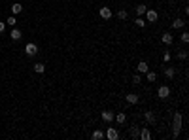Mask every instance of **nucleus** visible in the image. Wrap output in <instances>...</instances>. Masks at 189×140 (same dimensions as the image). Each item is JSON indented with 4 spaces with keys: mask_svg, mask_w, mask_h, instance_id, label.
Returning <instances> with one entry per match:
<instances>
[{
    "mask_svg": "<svg viewBox=\"0 0 189 140\" xmlns=\"http://www.w3.org/2000/svg\"><path fill=\"white\" fill-rule=\"evenodd\" d=\"M6 25H10V27H11V29H13V27H15V25H17V19H15V15H10L8 19H6Z\"/></svg>",
    "mask_w": 189,
    "mask_h": 140,
    "instance_id": "nucleus-21",
    "label": "nucleus"
},
{
    "mask_svg": "<svg viewBox=\"0 0 189 140\" xmlns=\"http://www.w3.org/2000/svg\"><path fill=\"white\" fill-rule=\"evenodd\" d=\"M104 136H106L108 140H117V138H119V132H117L115 127H108V131L104 132Z\"/></svg>",
    "mask_w": 189,
    "mask_h": 140,
    "instance_id": "nucleus-6",
    "label": "nucleus"
},
{
    "mask_svg": "<svg viewBox=\"0 0 189 140\" xmlns=\"http://www.w3.org/2000/svg\"><path fill=\"white\" fill-rule=\"evenodd\" d=\"M165 76H166L169 80H172L174 76H176V68H174V66H166V68H165Z\"/></svg>",
    "mask_w": 189,
    "mask_h": 140,
    "instance_id": "nucleus-13",
    "label": "nucleus"
},
{
    "mask_svg": "<svg viewBox=\"0 0 189 140\" xmlns=\"http://www.w3.org/2000/svg\"><path fill=\"white\" fill-rule=\"evenodd\" d=\"M114 112H110V110H106V112H102V121H106V123H112L114 121Z\"/></svg>",
    "mask_w": 189,
    "mask_h": 140,
    "instance_id": "nucleus-9",
    "label": "nucleus"
},
{
    "mask_svg": "<svg viewBox=\"0 0 189 140\" xmlns=\"http://www.w3.org/2000/svg\"><path fill=\"white\" fill-rule=\"evenodd\" d=\"M144 117H146V121H148L150 125H153V123H155V114H153V112H146V114H144Z\"/></svg>",
    "mask_w": 189,
    "mask_h": 140,
    "instance_id": "nucleus-17",
    "label": "nucleus"
},
{
    "mask_svg": "<svg viewBox=\"0 0 189 140\" xmlns=\"http://www.w3.org/2000/svg\"><path fill=\"white\" fill-rule=\"evenodd\" d=\"M21 11H23V6H21L19 2L11 4V15H17V13H21Z\"/></svg>",
    "mask_w": 189,
    "mask_h": 140,
    "instance_id": "nucleus-15",
    "label": "nucleus"
},
{
    "mask_svg": "<svg viewBox=\"0 0 189 140\" xmlns=\"http://www.w3.org/2000/svg\"><path fill=\"white\" fill-rule=\"evenodd\" d=\"M25 53H27V57H34V55L38 53V46L32 44V42H30V44H27L25 46Z\"/></svg>",
    "mask_w": 189,
    "mask_h": 140,
    "instance_id": "nucleus-4",
    "label": "nucleus"
},
{
    "mask_svg": "<svg viewBox=\"0 0 189 140\" xmlns=\"http://www.w3.org/2000/svg\"><path fill=\"white\" fill-rule=\"evenodd\" d=\"M136 70H138L140 74H146L150 70V66H148V62H146V61H140L138 65H136Z\"/></svg>",
    "mask_w": 189,
    "mask_h": 140,
    "instance_id": "nucleus-8",
    "label": "nucleus"
},
{
    "mask_svg": "<svg viewBox=\"0 0 189 140\" xmlns=\"http://www.w3.org/2000/svg\"><path fill=\"white\" fill-rule=\"evenodd\" d=\"M34 72L36 74H44L46 72V65L44 62H36V65H34Z\"/></svg>",
    "mask_w": 189,
    "mask_h": 140,
    "instance_id": "nucleus-16",
    "label": "nucleus"
},
{
    "mask_svg": "<svg viewBox=\"0 0 189 140\" xmlns=\"http://www.w3.org/2000/svg\"><path fill=\"white\" fill-rule=\"evenodd\" d=\"M169 95H170V87H169V85H161V87L157 89V97H159L161 100L169 99Z\"/></svg>",
    "mask_w": 189,
    "mask_h": 140,
    "instance_id": "nucleus-2",
    "label": "nucleus"
},
{
    "mask_svg": "<svg viewBox=\"0 0 189 140\" xmlns=\"http://www.w3.org/2000/svg\"><path fill=\"white\" fill-rule=\"evenodd\" d=\"M170 59H172V55H170L169 51H165V53H163V62H170Z\"/></svg>",
    "mask_w": 189,
    "mask_h": 140,
    "instance_id": "nucleus-28",
    "label": "nucleus"
},
{
    "mask_svg": "<svg viewBox=\"0 0 189 140\" xmlns=\"http://www.w3.org/2000/svg\"><path fill=\"white\" fill-rule=\"evenodd\" d=\"M146 76H148V81H155L157 80V74L155 72H150V70L146 72Z\"/></svg>",
    "mask_w": 189,
    "mask_h": 140,
    "instance_id": "nucleus-24",
    "label": "nucleus"
},
{
    "mask_svg": "<svg viewBox=\"0 0 189 140\" xmlns=\"http://www.w3.org/2000/svg\"><path fill=\"white\" fill-rule=\"evenodd\" d=\"M146 21H148V23H155V21L159 19V13L155 11V10H146Z\"/></svg>",
    "mask_w": 189,
    "mask_h": 140,
    "instance_id": "nucleus-3",
    "label": "nucleus"
},
{
    "mask_svg": "<svg viewBox=\"0 0 189 140\" xmlns=\"http://www.w3.org/2000/svg\"><path fill=\"white\" fill-rule=\"evenodd\" d=\"M127 17H129V13L125 11V10H119V11H117V19H127Z\"/></svg>",
    "mask_w": 189,
    "mask_h": 140,
    "instance_id": "nucleus-26",
    "label": "nucleus"
},
{
    "mask_svg": "<svg viewBox=\"0 0 189 140\" xmlns=\"http://www.w3.org/2000/svg\"><path fill=\"white\" fill-rule=\"evenodd\" d=\"M181 123H184V117H181V112H176L172 117V136L178 138L181 132Z\"/></svg>",
    "mask_w": 189,
    "mask_h": 140,
    "instance_id": "nucleus-1",
    "label": "nucleus"
},
{
    "mask_svg": "<svg viewBox=\"0 0 189 140\" xmlns=\"http://www.w3.org/2000/svg\"><path fill=\"white\" fill-rule=\"evenodd\" d=\"M129 136H131L132 140H136V138L140 136V127H131V129H129Z\"/></svg>",
    "mask_w": 189,
    "mask_h": 140,
    "instance_id": "nucleus-14",
    "label": "nucleus"
},
{
    "mask_svg": "<svg viewBox=\"0 0 189 140\" xmlns=\"http://www.w3.org/2000/svg\"><path fill=\"white\" fill-rule=\"evenodd\" d=\"M184 27H185V21H184V19L172 21V29H184Z\"/></svg>",
    "mask_w": 189,
    "mask_h": 140,
    "instance_id": "nucleus-18",
    "label": "nucleus"
},
{
    "mask_svg": "<svg viewBox=\"0 0 189 140\" xmlns=\"http://www.w3.org/2000/svg\"><path fill=\"white\" fill-rule=\"evenodd\" d=\"M4 29H6V21H0V34L4 32Z\"/></svg>",
    "mask_w": 189,
    "mask_h": 140,
    "instance_id": "nucleus-30",
    "label": "nucleus"
},
{
    "mask_svg": "<svg viewBox=\"0 0 189 140\" xmlns=\"http://www.w3.org/2000/svg\"><path fill=\"white\" fill-rule=\"evenodd\" d=\"M114 119L119 123V125H123L125 121H127V114H125V112H117V114L114 116Z\"/></svg>",
    "mask_w": 189,
    "mask_h": 140,
    "instance_id": "nucleus-10",
    "label": "nucleus"
},
{
    "mask_svg": "<svg viewBox=\"0 0 189 140\" xmlns=\"http://www.w3.org/2000/svg\"><path fill=\"white\" fill-rule=\"evenodd\" d=\"M140 83H142V78H140L138 74H134L132 76V85H140Z\"/></svg>",
    "mask_w": 189,
    "mask_h": 140,
    "instance_id": "nucleus-25",
    "label": "nucleus"
},
{
    "mask_svg": "<svg viewBox=\"0 0 189 140\" xmlns=\"http://www.w3.org/2000/svg\"><path fill=\"white\" fill-rule=\"evenodd\" d=\"M91 138H93V140H102V138H104V132H102L100 129H96L93 135H91Z\"/></svg>",
    "mask_w": 189,
    "mask_h": 140,
    "instance_id": "nucleus-19",
    "label": "nucleus"
},
{
    "mask_svg": "<svg viewBox=\"0 0 189 140\" xmlns=\"http://www.w3.org/2000/svg\"><path fill=\"white\" fill-rule=\"evenodd\" d=\"M146 10H148V8H146L144 4H138V6H136V13H138V15H144Z\"/></svg>",
    "mask_w": 189,
    "mask_h": 140,
    "instance_id": "nucleus-23",
    "label": "nucleus"
},
{
    "mask_svg": "<svg viewBox=\"0 0 189 140\" xmlns=\"http://www.w3.org/2000/svg\"><path fill=\"white\" fill-rule=\"evenodd\" d=\"M10 36H11V40H13V42H17V40H21V36H23V32H21L19 29H11Z\"/></svg>",
    "mask_w": 189,
    "mask_h": 140,
    "instance_id": "nucleus-12",
    "label": "nucleus"
},
{
    "mask_svg": "<svg viewBox=\"0 0 189 140\" xmlns=\"http://www.w3.org/2000/svg\"><path fill=\"white\" fill-rule=\"evenodd\" d=\"M138 138L140 140H151V131L148 127H142V129H140V136Z\"/></svg>",
    "mask_w": 189,
    "mask_h": 140,
    "instance_id": "nucleus-7",
    "label": "nucleus"
},
{
    "mask_svg": "<svg viewBox=\"0 0 189 140\" xmlns=\"http://www.w3.org/2000/svg\"><path fill=\"white\" fill-rule=\"evenodd\" d=\"M180 38H181V42H184V44H187V42H189V32H187V30H184Z\"/></svg>",
    "mask_w": 189,
    "mask_h": 140,
    "instance_id": "nucleus-27",
    "label": "nucleus"
},
{
    "mask_svg": "<svg viewBox=\"0 0 189 140\" xmlns=\"http://www.w3.org/2000/svg\"><path fill=\"white\" fill-rule=\"evenodd\" d=\"M161 40H163V44H165V46H170L172 42H174V36H172L170 32H163V38H161Z\"/></svg>",
    "mask_w": 189,
    "mask_h": 140,
    "instance_id": "nucleus-11",
    "label": "nucleus"
},
{
    "mask_svg": "<svg viewBox=\"0 0 189 140\" xmlns=\"http://www.w3.org/2000/svg\"><path fill=\"white\" fill-rule=\"evenodd\" d=\"M99 15H100L102 19H106V21H108V19H112V15H114V11H112V10L108 8V6H102V8L99 10Z\"/></svg>",
    "mask_w": 189,
    "mask_h": 140,
    "instance_id": "nucleus-5",
    "label": "nucleus"
},
{
    "mask_svg": "<svg viewBox=\"0 0 189 140\" xmlns=\"http://www.w3.org/2000/svg\"><path fill=\"white\" fill-rule=\"evenodd\" d=\"M134 23H136V27H140V29H144V27H146V19H142V17L138 15V17L134 19Z\"/></svg>",
    "mask_w": 189,
    "mask_h": 140,
    "instance_id": "nucleus-22",
    "label": "nucleus"
},
{
    "mask_svg": "<svg viewBox=\"0 0 189 140\" xmlns=\"http://www.w3.org/2000/svg\"><path fill=\"white\" fill-rule=\"evenodd\" d=\"M127 102H129V104H136V102H138V95H136V93L127 95Z\"/></svg>",
    "mask_w": 189,
    "mask_h": 140,
    "instance_id": "nucleus-20",
    "label": "nucleus"
},
{
    "mask_svg": "<svg viewBox=\"0 0 189 140\" xmlns=\"http://www.w3.org/2000/svg\"><path fill=\"white\" fill-rule=\"evenodd\" d=\"M178 59L185 61V59H187V51H180V53H178Z\"/></svg>",
    "mask_w": 189,
    "mask_h": 140,
    "instance_id": "nucleus-29",
    "label": "nucleus"
}]
</instances>
